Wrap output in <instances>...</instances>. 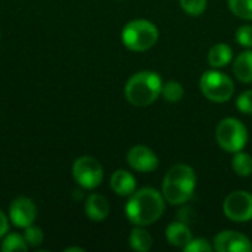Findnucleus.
I'll use <instances>...</instances> for the list:
<instances>
[{"label": "nucleus", "mask_w": 252, "mask_h": 252, "mask_svg": "<svg viewBox=\"0 0 252 252\" xmlns=\"http://www.w3.org/2000/svg\"><path fill=\"white\" fill-rule=\"evenodd\" d=\"M165 210L162 192L154 188H143L130 195L126 205V216L134 226H149L161 219Z\"/></svg>", "instance_id": "nucleus-1"}, {"label": "nucleus", "mask_w": 252, "mask_h": 252, "mask_svg": "<svg viewBox=\"0 0 252 252\" xmlns=\"http://www.w3.org/2000/svg\"><path fill=\"white\" fill-rule=\"evenodd\" d=\"M196 188V174L188 164L173 165L162 180V195L171 205H183L192 199Z\"/></svg>", "instance_id": "nucleus-2"}, {"label": "nucleus", "mask_w": 252, "mask_h": 252, "mask_svg": "<svg viewBox=\"0 0 252 252\" xmlns=\"http://www.w3.org/2000/svg\"><path fill=\"white\" fill-rule=\"evenodd\" d=\"M162 89V80L159 74L154 71H140L128 78L124 87V94L128 103L133 106H149L159 96Z\"/></svg>", "instance_id": "nucleus-3"}, {"label": "nucleus", "mask_w": 252, "mask_h": 252, "mask_svg": "<svg viewBox=\"0 0 252 252\" xmlns=\"http://www.w3.org/2000/svg\"><path fill=\"white\" fill-rule=\"evenodd\" d=\"M159 31L157 25L146 19L130 21L121 32L123 44L131 52H146L157 44Z\"/></svg>", "instance_id": "nucleus-4"}, {"label": "nucleus", "mask_w": 252, "mask_h": 252, "mask_svg": "<svg viewBox=\"0 0 252 252\" xmlns=\"http://www.w3.org/2000/svg\"><path fill=\"white\" fill-rule=\"evenodd\" d=\"M216 140L219 146L230 154L244 151L248 143V130L242 121L233 117L221 120L216 128Z\"/></svg>", "instance_id": "nucleus-5"}, {"label": "nucleus", "mask_w": 252, "mask_h": 252, "mask_svg": "<svg viewBox=\"0 0 252 252\" xmlns=\"http://www.w3.org/2000/svg\"><path fill=\"white\" fill-rule=\"evenodd\" d=\"M199 89L202 94L214 103H224L230 100L235 93V84L232 78L216 68L202 74L199 80Z\"/></svg>", "instance_id": "nucleus-6"}, {"label": "nucleus", "mask_w": 252, "mask_h": 252, "mask_svg": "<svg viewBox=\"0 0 252 252\" xmlns=\"http://www.w3.org/2000/svg\"><path fill=\"white\" fill-rule=\"evenodd\" d=\"M75 182L84 189H94L103 180V168L93 157H80L72 165Z\"/></svg>", "instance_id": "nucleus-7"}, {"label": "nucleus", "mask_w": 252, "mask_h": 252, "mask_svg": "<svg viewBox=\"0 0 252 252\" xmlns=\"http://www.w3.org/2000/svg\"><path fill=\"white\" fill-rule=\"evenodd\" d=\"M224 216L235 223H247L252 220V193L236 190L226 196L223 202Z\"/></svg>", "instance_id": "nucleus-8"}, {"label": "nucleus", "mask_w": 252, "mask_h": 252, "mask_svg": "<svg viewBox=\"0 0 252 252\" xmlns=\"http://www.w3.org/2000/svg\"><path fill=\"white\" fill-rule=\"evenodd\" d=\"M128 165L139 173H152L158 168L159 159L157 154L145 145H136L127 152Z\"/></svg>", "instance_id": "nucleus-9"}, {"label": "nucleus", "mask_w": 252, "mask_h": 252, "mask_svg": "<svg viewBox=\"0 0 252 252\" xmlns=\"http://www.w3.org/2000/svg\"><path fill=\"white\" fill-rule=\"evenodd\" d=\"M37 216V208L35 204L25 196L16 198L9 208V219L16 227H28L34 223Z\"/></svg>", "instance_id": "nucleus-10"}, {"label": "nucleus", "mask_w": 252, "mask_h": 252, "mask_svg": "<svg viewBox=\"0 0 252 252\" xmlns=\"http://www.w3.org/2000/svg\"><path fill=\"white\" fill-rule=\"evenodd\" d=\"M214 250L219 252H250L252 244L239 232L224 230L214 238Z\"/></svg>", "instance_id": "nucleus-11"}, {"label": "nucleus", "mask_w": 252, "mask_h": 252, "mask_svg": "<svg viewBox=\"0 0 252 252\" xmlns=\"http://www.w3.org/2000/svg\"><path fill=\"white\" fill-rule=\"evenodd\" d=\"M111 189L120 196H130L136 190V179L130 171L117 170L111 176Z\"/></svg>", "instance_id": "nucleus-12"}, {"label": "nucleus", "mask_w": 252, "mask_h": 252, "mask_svg": "<svg viewBox=\"0 0 252 252\" xmlns=\"http://www.w3.org/2000/svg\"><path fill=\"white\" fill-rule=\"evenodd\" d=\"M165 238L170 245L177 248H185L193 239L190 229L183 221H174L168 224V227L165 229Z\"/></svg>", "instance_id": "nucleus-13"}, {"label": "nucleus", "mask_w": 252, "mask_h": 252, "mask_svg": "<svg viewBox=\"0 0 252 252\" xmlns=\"http://www.w3.org/2000/svg\"><path fill=\"white\" fill-rule=\"evenodd\" d=\"M86 214L92 221H103L109 216V204L105 196L93 193L86 201Z\"/></svg>", "instance_id": "nucleus-14"}, {"label": "nucleus", "mask_w": 252, "mask_h": 252, "mask_svg": "<svg viewBox=\"0 0 252 252\" xmlns=\"http://www.w3.org/2000/svg\"><path fill=\"white\" fill-rule=\"evenodd\" d=\"M232 58H233V50L226 43H217L208 52V63L216 69L229 65L232 62Z\"/></svg>", "instance_id": "nucleus-15"}, {"label": "nucleus", "mask_w": 252, "mask_h": 252, "mask_svg": "<svg viewBox=\"0 0 252 252\" xmlns=\"http://www.w3.org/2000/svg\"><path fill=\"white\" fill-rule=\"evenodd\" d=\"M233 74L241 83H252V50H245L233 62Z\"/></svg>", "instance_id": "nucleus-16"}, {"label": "nucleus", "mask_w": 252, "mask_h": 252, "mask_svg": "<svg viewBox=\"0 0 252 252\" xmlns=\"http://www.w3.org/2000/svg\"><path fill=\"white\" fill-rule=\"evenodd\" d=\"M128 242H130L131 250L139 252H148L152 248V244H154L151 233L146 229H143V226H136L131 230Z\"/></svg>", "instance_id": "nucleus-17"}, {"label": "nucleus", "mask_w": 252, "mask_h": 252, "mask_svg": "<svg viewBox=\"0 0 252 252\" xmlns=\"http://www.w3.org/2000/svg\"><path fill=\"white\" fill-rule=\"evenodd\" d=\"M232 168L241 177H248L252 174V157L250 154L239 151L232 158Z\"/></svg>", "instance_id": "nucleus-18"}, {"label": "nucleus", "mask_w": 252, "mask_h": 252, "mask_svg": "<svg viewBox=\"0 0 252 252\" xmlns=\"http://www.w3.org/2000/svg\"><path fill=\"white\" fill-rule=\"evenodd\" d=\"M185 94V89L179 81H167L162 83V89H161V96L170 102V103H176L179 102Z\"/></svg>", "instance_id": "nucleus-19"}, {"label": "nucleus", "mask_w": 252, "mask_h": 252, "mask_svg": "<svg viewBox=\"0 0 252 252\" xmlns=\"http://www.w3.org/2000/svg\"><path fill=\"white\" fill-rule=\"evenodd\" d=\"M1 251L3 252H27L28 251V244L25 242L24 236L18 233H10L4 238L1 244Z\"/></svg>", "instance_id": "nucleus-20"}, {"label": "nucleus", "mask_w": 252, "mask_h": 252, "mask_svg": "<svg viewBox=\"0 0 252 252\" xmlns=\"http://www.w3.org/2000/svg\"><path fill=\"white\" fill-rule=\"evenodd\" d=\"M229 9L238 18L252 21V0H229Z\"/></svg>", "instance_id": "nucleus-21"}, {"label": "nucleus", "mask_w": 252, "mask_h": 252, "mask_svg": "<svg viewBox=\"0 0 252 252\" xmlns=\"http://www.w3.org/2000/svg\"><path fill=\"white\" fill-rule=\"evenodd\" d=\"M182 9L190 16H199L205 12L208 0H179Z\"/></svg>", "instance_id": "nucleus-22"}, {"label": "nucleus", "mask_w": 252, "mask_h": 252, "mask_svg": "<svg viewBox=\"0 0 252 252\" xmlns=\"http://www.w3.org/2000/svg\"><path fill=\"white\" fill-rule=\"evenodd\" d=\"M43 238H44V235H43V232H41V229L40 227H37V226H28V227H25V232H24V239H25V242L28 244V247H38V245H41V242H43Z\"/></svg>", "instance_id": "nucleus-23"}, {"label": "nucleus", "mask_w": 252, "mask_h": 252, "mask_svg": "<svg viewBox=\"0 0 252 252\" xmlns=\"http://www.w3.org/2000/svg\"><path fill=\"white\" fill-rule=\"evenodd\" d=\"M183 250L186 252H213L214 245H211L204 238H196V239H192Z\"/></svg>", "instance_id": "nucleus-24"}, {"label": "nucleus", "mask_w": 252, "mask_h": 252, "mask_svg": "<svg viewBox=\"0 0 252 252\" xmlns=\"http://www.w3.org/2000/svg\"><path fill=\"white\" fill-rule=\"evenodd\" d=\"M236 108L247 115H252V89L245 90L236 99Z\"/></svg>", "instance_id": "nucleus-25"}, {"label": "nucleus", "mask_w": 252, "mask_h": 252, "mask_svg": "<svg viewBox=\"0 0 252 252\" xmlns=\"http://www.w3.org/2000/svg\"><path fill=\"white\" fill-rule=\"evenodd\" d=\"M236 41L247 49L252 47V25H242L236 30Z\"/></svg>", "instance_id": "nucleus-26"}, {"label": "nucleus", "mask_w": 252, "mask_h": 252, "mask_svg": "<svg viewBox=\"0 0 252 252\" xmlns=\"http://www.w3.org/2000/svg\"><path fill=\"white\" fill-rule=\"evenodd\" d=\"M7 227H9V221H7V217L3 214V211L0 210V238L3 235H6L7 232Z\"/></svg>", "instance_id": "nucleus-27"}, {"label": "nucleus", "mask_w": 252, "mask_h": 252, "mask_svg": "<svg viewBox=\"0 0 252 252\" xmlns=\"http://www.w3.org/2000/svg\"><path fill=\"white\" fill-rule=\"evenodd\" d=\"M65 251H66V252H69V251H78V252H83V251H84V250H83V248H66V250H65Z\"/></svg>", "instance_id": "nucleus-28"}]
</instances>
